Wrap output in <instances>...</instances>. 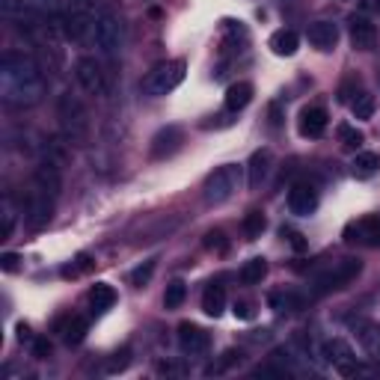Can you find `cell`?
<instances>
[{"mask_svg": "<svg viewBox=\"0 0 380 380\" xmlns=\"http://www.w3.org/2000/svg\"><path fill=\"white\" fill-rule=\"evenodd\" d=\"M0 89L9 108H33L45 96L42 66L24 51H6L0 66Z\"/></svg>", "mask_w": 380, "mask_h": 380, "instance_id": "obj_1", "label": "cell"}, {"mask_svg": "<svg viewBox=\"0 0 380 380\" xmlns=\"http://www.w3.org/2000/svg\"><path fill=\"white\" fill-rule=\"evenodd\" d=\"M57 119H59V131H63V137L69 143H74V146L86 143V137H89V113H86L84 101L78 96L63 93L57 98Z\"/></svg>", "mask_w": 380, "mask_h": 380, "instance_id": "obj_2", "label": "cell"}, {"mask_svg": "<svg viewBox=\"0 0 380 380\" xmlns=\"http://www.w3.org/2000/svg\"><path fill=\"white\" fill-rule=\"evenodd\" d=\"M93 45L98 48V54L104 57H116L119 51H122L125 45V24L119 15L113 12H101L96 24H93Z\"/></svg>", "mask_w": 380, "mask_h": 380, "instance_id": "obj_3", "label": "cell"}, {"mask_svg": "<svg viewBox=\"0 0 380 380\" xmlns=\"http://www.w3.org/2000/svg\"><path fill=\"white\" fill-rule=\"evenodd\" d=\"M185 59H166V63L155 66L146 78H143V93L151 98H161V96H170L173 89L185 81Z\"/></svg>", "mask_w": 380, "mask_h": 380, "instance_id": "obj_4", "label": "cell"}, {"mask_svg": "<svg viewBox=\"0 0 380 380\" xmlns=\"http://www.w3.org/2000/svg\"><path fill=\"white\" fill-rule=\"evenodd\" d=\"M359 273H362V262H359V258H339V262H333L324 273H318L315 282H312V292L315 294L339 292V288L351 285Z\"/></svg>", "mask_w": 380, "mask_h": 380, "instance_id": "obj_5", "label": "cell"}, {"mask_svg": "<svg viewBox=\"0 0 380 380\" xmlns=\"http://www.w3.org/2000/svg\"><path fill=\"white\" fill-rule=\"evenodd\" d=\"M74 78H78L81 89L86 96H93V98H104L108 96V71H104V66L98 63L96 57H81L78 63H74Z\"/></svg>", "mask_w": 380, "mask_h": 380, "instance_id": "obj_6", "label": "cell"}, {"mask_svg": "<svg viewBox=\"0 0 380 380\" xmlns=\"http://www.w3.org/2000/svg\"><path fill=\"white\" fill-rule=\"evenodd\" d=\"M241 185V170L238 166H220L205 178V202L208 205H223L226 200H232V193Z\"/></svg>", "mask_w": 380, "mask_h": 380, "instance_id": "obj_7", "label": "cell"}, {"mask_svg": "<svg viewBox=\"0 0 380 380\" xmlns=\"http://www.w3.org/2000/svg\"><path fill=\"white\" fill-rule=\"evenodd\" d=\"M54 205H57V200L54 196H48V193H36V190H30V200H27V226L33 232H39V229H45V226L51 223V217H54Z\"/></svg>", "mask_w": 380, "mask_h": 380, "instance_id": "obj_8", "label": "cell"}, {"mask_svg": "<svg viewBox=\"0 0 380 380\" xmlns=\"http://www.w3.org/2000/svg\"><path fill=\"white\" fill-rule=\"evenodd\" d=\"M288 208H292V214H297V217L315 214V208H318V190L309 185V181H300V185H294L292 190H288Z\"/></svg>", "mask_w": 380, "mask_h": 380, "instance_id": "obj_9", "label": "cell"}, {"mask_svg": "<svg viewBox=\"0 0 380 380\" xmlns=\"http://www.w3.org/2000/svg\"><path fill=\"white\" fill-rule=\"evenodd\" d=\"M185 143V134H181L178 125H166L155 134V140H151V158L155 161H163V158H173L175 151L181 149Z\"/></svg>", "mask_w": 380, "mask_h": 380, "instance_id": "obj_10", "label": "cell"}, {"mask_svg": "<svg viewBox=\"0 0 380 380\" xmlns=\"http://www.w3.org/2000/svg\"><path fill=\"white\" fill-rule=\"evenodd\" d=\"M93 24H96V18H86V15H78L71 9L59 15V30H63V36L69 42H84L86 36H93Z\"/></svg>", "mask_w": 380, "mask_h": 380, "instance_id": "obj_11", "label": "cell"}, {"mask_svg": "<svg viewBox=\"0 0 380 380\" xmlns=\"http://www.w3.org/2000/svg\"><path fill=\"white\" fill-rule=\"evenodd\" d=\"M351 45L357 51H372L377 45V27L366 18V15H351Z\"/></svg>", "mask_w": 380, "mask_h": 380, "instance_id": "obj_12", "label": "cell"}, {"mask_svg": "<svg viewBox=\"0 0 380 380\" xmlns=\"http://www.w3.org/2000/svg\"><path fill=\"white\" fill-rule=\"evenodd\" d=\"M208 333L202 327H196L190 321L185 324H178V345H181V351L185 354H205L208 351Z\"/></svg>", "mask_w": 380, "mask_h": 380, "instance_id": "obj_13", "label": "cell"}, {"mask_svg": "<svg viewBox=\"0 0 380 380\" xmlns=\"http://www.w3.org/2000/svg\"><path fill=\"white\" fill-rule=\"evenodd\" d=\"M306 39H309L312 48H318V51H333V48H336V42H339V27L333 21H315L306 30Z\"/></svg>", "mask_w": 380, "mask_h": 380, "instance_id": "obj_14", "label": "cell"}, {"mask_svg": "<svg viewBox=\"0 0 380 380\" xmlns=\"http://www.w3.org/2000/svg\"><path fill=\"white\" fill-rule=\"evenodd\" d=\"M270 163H273L270 149L253 151V158H250V163H247V185H250V188H262V185H265V178H267V173H270Z\"/></svg>", "mask_w": 380, "mask_h": 380, "instance_id": "obj_15", "label": "cell"}, {"mask_svg": "<svg viewBox=\"0 0 380 380\" xmlns=\"http://www.w3.org/2000/svg\"><path fill=\"white\" fill-rule=\"evenodd\" d=\"M330 116L324 108H306L300 113V134L303 137H321L327 131Z\"/></svg>", "mask_w": 380, "mask_h": 380, "instance_id": "obj_16", "label": "cell"}, {"mask_svg": "<svg viewBox=\"0 0 380 380\" xmlns=\"http://www.w3.org/2000/svg\"><path fill=\"white\" fill-rule=\"evenodd\" d=\"M253 84L250 81H238V84H232L229 89H226V96H223V104H226V110H232V113H238V110H244L247 104L253 101Z\"/></svg>", "mask_w": 380, "mask_h": 380, "instance_id": "obj_17", "label": "cell"}, {"mask_svg": "<svg viewBox=\"0 0 380 380\" xmlns=\"http://www.w3.org/2000/svg\"><path fill=\"white\" fill-rule=\"evenodd\" d=\"M300 48V36L294 30H277V33L270 36V51L277 57H294Z\"/></svg>", "mask_w": 380, "mask_h": 380, "instance_id": "obj_18", "label": "cell"}, {"mask_svg": "<svg viewBox=\"0 0 380 380\" xmlns=\"http://www.w3.org/2000/svg\"><path fill=\"white\" fill-rule=\"evenodd\" d=\"M202 312L208 318H220L226 312V292H223V285H214L211 282L205 288V294H202Z\"/></svg>", "mask_w": 380, "mask_h": 380, "instance_id": "obj_19", "label": "cell"}, {"mask_svg": "<svg viewBox=\"0 0 380 380\" xmlns=\"http://www.w3.org/2000/svg\"><path fill=\"white\" fill-rule=\"evenodd\" d=\"M89 303H93V309H96V312H108L113 303H116L113 285H108V282H96L93 288H89Z\"/></svg>", "mask_w": 380, "mask_h": 380, "instance_id": "obj_20", "label": "cell"}, {"mask_svg": "<svg viewBox=\"0 0 380 380\" xmlns=\"http://www.w3.org/2000/svg\"><path fill=\"white\" fill-rule=\"evenodd\" d=\"M380 173V151H359L354 161V175L357 178H369Z\"/></svg>", "mask_w": 380, "mask_h": 380, "instance_id": "obj_21", "label": "cell"}, {"mask_svg": "<svg viewBox=\"0 0 380 380\" xmlns=\"http://www.w3.org/2000/svg\"><path fill=\"white\" fill-rule=\"evenodd\" d=\"M238 277H241L244 285H258L267 277V262L265 258H250V262H244V267H241Z\"/></svg>", "mask_w": 380, "mask_h": 380, "instance_id": "obj_22", "label": "cell"}, {"mask_svg": "<svg viewBox=\"0 0 380 380\" xmlns=\"http://www.w3.org/2000/svg\"><path fill=\"white\" fill-rule=\"evenodd\" d=\"M270 306L280 312H300L303 309V297L294 292H273L270 294Z\"/></svg>", "mask_w": 380, "mask_h": 380, "instance_id": "obj_23", "label": "cell"}, {"mask_svg": "<svg viewBox=\"0 0 380 380\" xmlns=\"http://www.w3.org/2000/svg\"><path fill=\"white\" fill-rule=\"evenodd\" d=\"M267 229V217L262 214V211H250V214L241 220V232H244L250 241H255V238H262V232Z\"/></svg>", "mask_w": 380, "mask_h": 380, "instance_id": "obj_24", "label": "cell"}, {"mask_svg": "<svg viewBox=\"0 0 380 380\" xmlns=\"http://www.w3.org/2000/svg\"><path fill=\"white\" fill-rule=\"evenodd\" d=\"M241 357H244V354H241L238 347H229V351H226V354H223L217 362H211V366L205 369V374H214V377H217V374H226L229 369H235V366H238Z\"/></svg>", "mask_w": 380, "mask_h": 380, "instance_id": "obj_25", "label": "cell"}, {"mask_svg": "<svg viewBox=\"0 0 380 380\" xmlns=\"http://www.w3.org/2000/svg\"><path fill=\"white\" fill-rule=\"evenodd\" d=\"M84 336H86V318L74 315L71 321L63 327V342L71 347V345H81V342H84Z\"/></svg>", "mask_w": 380, "mask_h": 380, "instance_id": "obj_26", "label": "cell"}, {"mask_svg": "<svg viewBox=\"0 0 380 380\" xmlns=\"http://www.w3.org/2000/svg\"><path fill=\"white\" fill-rule=\"evenodd\" d=\"M185 297H188V285L181 282V280H175V282L166 285V292H163V306H166V309H178L181 303H185Z\"/></svg>", "mask_w": 380, "mask_h": 380, "instance_id": "obj_27", "label": "cell"}, {"mask_svg": "<svg viewBox=\"0 0 380 380\" xmlns=\"http://www.w3.org/2000/svg\"><path fill=\"white\" fill-rule=\"evenodd\" d=\"M351 110H354V119H372L374 116V110H377V101H374V96H357L354 101H351Z\"/></svg>", "mask_w": 380, "mask_h": 380, "instance_id": "obj_28", "label": "cell"}, {"mask_svg": "<svg viewBox=\"0 0 380 380\" xmlns=\"http://www.w3.org/2000/svg\"><path fill=\"white\" fill-rule=\"evenodd\" d=\"M339 140H342L345 149H359L366 137H362V131L354 128V125H339Z\"/></svg>", "mask_w": 380, "mask_h": 380, "instance_id": "obj_29", "label": "cell"}, {"mask_svg": "<svg viewBox=\"0 0 380 380\" xmlns=\"http://www.w3.org/2000/svg\"><path fill=\"white\" fill-rule=\"evenodd\" d=\"M155 267H158V265H155V258H149L146 265H140V267H137V270L131 273V282H134L137 288H146V285H149V280L155 277Z\"/></svg>", "mask_w": 380, "mask_h": 380, "instance_id": "obj_30", "label": "cell"}, {"mask_svg": "<svg viewBox=\"0 0 380 380\" xmlns=\"http://www.w3.org/2000/svg\"><path fill=\"white\" fill-rule=\"evenodd\" d=\"M96 4H98V0H69L66 9L78 12V15H86V18H98V15H96Z\"/></svg>", "mask_w": 380, "mask_h": 380, "instance_id": "obj_31", "label": "cell"}, {"mask_svg": "<svg viewBox=\"0 0 380 380\" xmlns=\"http://www.w3.org/2000/svg\"><path fill=\"white\" fill-rule=\"evenodd\" d=\"M128 362H131V347H122V351H119V354H113V359H110L108 372H110V374H116V372H125V369H128Z\"/></svg>", "mask_w": 380, "mask_h": 380, "instance_id": "obj_32", "label": "cell"}, {"mask_svg": "<svg viewBox=\"0 0 380 380\" xmlns=\"http://www.w3.org/2000/svg\"><path fill=\"white\" fill-rule=\"evenodd\" d=\"M0 267H4L6 273L21 270V255L18 253H4V255H0Z\"/></svg>", "mask_w": 380, "mask_h": 380, "instance_id": "obj_33", "label": "cell"}, {"mask_svg": "<svg viewBox=\"0 0 380 380\" xmlns=\"http://www.w3.org/2000/svg\"><path fill=\"white\" fill-rule=\"evenodd\" d=\"M205 247H208V250H214V253H223V250H226V238H223V232H220V229L208 232V235H205Z\"/></svg>", "mask_w": 380, "mask_h": 380, "instance_id": "obj_34", "label": "cell"}, {"mask_svg": "<svg viewBox=\"0 0 380 380\" xmlns=\"http://www.w3.org/2000/svg\"><path fill=\"white\" fill-rule=\"evenodd\" d=\"M33 357H36V359L51 357V342L45 339V336H36V339H33Z\"/></svg>", "mask_w": 380, "mask_h": 380, "instance_id": "obj_35", "label": "cell"}, {"mask_svg": "<svg viewBox=\"0 0 380 380\" xmlns=\"http://www.w3.org/2000/svg\"><path fill=\"white\" fill-rule=\"evenodd\" d=\"M282 235L288 238V244H292V247H294L297 253H303V250H306V247H309V244H306V238H303L300 232H292V229H288V232H282Z\"/></svg>", "mask_w": 380, "mask_h": 380, "instance_id": "obj_36", "label": "cell"}, {"mask_svg": "<svg viewBox=\"0 0 380 380\" xmlns=\"http://www.w3.org/2000/svg\"><path fill=\"white\" fill-rule=\"evenodd\" d=\"M12 229H15V217L6 211V214H4V232H0V241H9V238H12Z\"/></svg>", "mask_w": 380, "mask_h": 380, "instance_id": "obj_37", "label": "cell"}, {"mask_svg": "<svg viewBox=\"0 0 380 380\" xmlns=\"http://www.w3.org/2000/svg\"><path fill=\"white\" fill-rule=\"evenodd\" d=\"M235 315H238V318H253L250 303H235Z\"/></svg>", "mask_w": 380, "mask_h": 380, "instance_id": "obj_38", "label": "cell"}, {"mask_svg": "<svg viewBox=\"0 0 380 380\" xmlns=\"http://www.w3.org/2000/svg\"><path fill=\"white\" fill-rule=\"evenodd\" d=\"M18 342H33V336H30V330L24 324H18Z\"/></svg>", "mask_w": 380, "mask_h": 380, "instance_id": "obj_39", "label": "cell"}, {"mask_svg": "<svg viewBox=\"0 0 380 380\" xmlns=\"http://www.w3.org/2000/svg\"><path fill=\"white\" fill-rule=\"evenodd\" d=\"M161 372H163V374H178L181 369H178V366H173V362H161Z\"/></svg>", "mask_w": 380, "mask_h": 380, "instance_id": "obj_40", "label": "cell"}, {"mask_svg": "<svg viewBox=\"0 0 380 380\" xmlns=\"http://www.w3.org/2000/svg\"><path fill=\"white\" fill-rule=\"evenodd\" d=\"M369 247H380V223H377V229H374V238H372V244Z\"/></svg>", "mask_w": 380, "mask_h": 380, "instance_id": "obj_41", "label": "cell"}, {"mask_svg": "<svg viewBox=\"0 0 380 380\" xmlns=\"http://www.w3.org/2000/svg\"><path fill=\"white\" fill-rule=\"evenodd\" d=\"M374 6H377V12H380V0H377V4H374Z\"/></svg>", "mask_w": 380, "mask_h": 380, "instance_id": "obj_42", "label": "cell"}]
</instances>
